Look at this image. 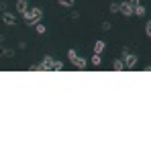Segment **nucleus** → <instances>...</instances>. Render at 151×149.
<instances>
[{
  "label": "nucleus",
  "mask_w": 151,
  "mask_h": 149,
  "mask_svg": "<svg viewBox=\"0 0 151 149\" xmlns=\"http://www.w3.org/2000/svg\"><path fill=\"white\" fill-rule=\"evenodd\" d=\"M53 61H55V59H53L51 55H47L41 63H37V72H53Z\"/></svg>",
  "instance_id": "2"
},
{
  "label": "nucleus",
  "mask_w": 151,
  "mask_h": 149,
  "mask_svg": "<svg viewBox=\"0 0 151 149\" xmlns=\"http://www.w3.org/2000/svg\"><path fill=\"white\" fill-rule=\"evenodd\" d=\"M110 12H114V14L121 12V4H119V2H112V4H110Z\"/></svg>",
  "instance_id": "14"
},
{
  "label": "nucleus",
  "mask_w": 151,
  "mask_h": 149,
  "mask_svg": "<svg viewBox=\"0 0 151 149\" xmlns=\"http://www.w3.org/2000/svg\"><path fill=\"white\" fill-rule=\"evenodd\" d=\"M145 35H147V37H151V19L145 23Z\"/></svg>",
  "instance_id": "17"
},
{
  "label": "nucleus",
  "mask_w": 151,
  "mask_h": 149,
  "mask_svg": "<svg viewBox=\"0 0 151 149\" xmlns=\"http://www.w3.org/2000/svg\"><path fill=\"white\" fill-rule=\"evenodd\" d=\"M145 72H151V66H147V68H145Z\"/></svg>",
  "instance_id": "21"
},
{
  "label": "nucleus",
  "mask_w": 151,
  "mask_h": 149,
  "mask_svg": "<svg viewBox=\"0 0 151 149\" xmlns=\"http://www.w3.org/2000/svg\"><path fill=\"white\" fill-rule=\"evenodd\" d=\"M104 47H106V43H104L102 39H98V41L94 43V53H98V55H100L102 51H104Z\"/></svg>",
  "instance_id": "9"
},
{
  "label": "nucleus",
  "mask_w": 151,
  "mask_h": 149,
  "mask_svg": "<svg viewBox=\"0 0 151 149\" xmlns=\"http://www.w3.org/2000/svg\"><path fill=\"white\" fill-rule=\"evenodd\" d=\"M129 2H131V6H133V8H135V6H139V4H141V0H129Z\"/></svg>",
  "instance_id": "19"
},
{
  "label": "nucleus",
  "mask_w": 151,
  "mask_h": 149,
  "mask_svg": "<svg viewBox=\"0 0 151 149\" xmlns=\"http://www.w3.org/2000/svg\"><path fill=\"white\" fill-rule=\"evenodd\" d=\"M2 21H4V25H8V27H12V25H17V17L14 14H10V12H2Z\"/></svg>",
  "instance_id": "4"
},
{
  "label": "nucleus",
  "mask_w": 151,
  "mask_h": 149,
  "mask_svg": "<svg viewBox=\"0 0 151 149\" xmlns=\"http://www.w3.org/2000/svg\"><path fill=\"white\" fill-rule=\"evenodd\" d=\"M35 31H37L39 35H45V33H47V27L43 25V23H37V25H35Z\"/></svg>",
  "instance_id": "12"
},
{
  "label": "nucleus",
  "mask_w": 151,
  "mask_h": 149,
  "mask_svg": "<svg viewBox=\"0 0 151 149\" xmlns=\"http://www.w3.org/2000/svg\"><path fill=\"white\" fill-rule=\"evenodd\" d=\"M27 10H29V2H27V0H17V12L25 14Z\"/></svg>",
  "instance_id": "7"
},
{
  "label": "nucleus",
  "mask_w": 151,
  "mask_h": 149,
  "mask_svg": "<svg viewBox=\"0 0 151 149\" xmlns=\"http://www.w3.org/2000/svg\"><path fill=\"white\" fill-rule=\"evenodd\" d=\"M57 4L65 6V8H72V6H76V0H57Z\"/></svg>",
  "instance_id": "10"
},
{
  "label": "nucleus",
  "mask_w": 151,
  "mask_h": 149,
  "mask_svg": "<svg viewBox=\"0 0 151 149\" xmlns=\"http://www.w3.org/2000/svg\"><path fill=\"white\" fill-rule=\"evenodd\" d=\"M112 70L114 72H125V61L123 59H114L112 61Z\"/></svg>",
  "instance_id": "8"
},
{
  "label": "nucleus",
  "mask_w": 151,
  "mask_h": 149,
  "mask_svg": "<svg viewBox=\"0 0 151 149\" xmlns=\"http://www.w3.org/2000/svg\"><path fill=\"white\" fill-rule=\"evenodd\" d=\"M72 63H74V66H76V68H78V70H86V68H88V61H86L84 57H80V55L76 57V59H74V61H72Z\"/></svg>",
  "instance_id": "6"
},
{
  "label": "nucleus",
  "mask_w": 151,
  "mask_h": 149,
  "mask_svg": "<svg viewBox=\"0 0 151 149\" xmlns=\"http://www.w3.org/2000/svg\"><path fill=\"white\" fill-rule=\"evenodd\" d=\"M121 14H125V17H131V14H133L131 2H121Z\"/></svg>",
  "instance_id": "5"
},
{
  "label": "nucleus",
  "mask_w": 151,
  "mask_h": 149,
  "mask_svg": "<svg viewBox=\"0 0 151 149\" xmlns=\"http://www.w3.org/2000/svg\"><path fill=\"white\" fill-rule=\"evenodd\" d=\"M63 70V61H53V72H61Z\"/></svg>",
  "instance_id": "15"
},
{
  "label": "nucleus",
  "mask_w": 151,
  "mask_h": 149,
  "mask_svg": "<svg viewBox=\"0 0 151 149\" xmlns=\"http://www.w3.org/2000/svg\"><path fill=\"white\" fill-rule=\"evenodd\" d=\"M23 19H25L27 27H35L37 23H41V19H43V8H39V6L29 8L25 14H23Z\"/></svg>",
  "instance_id": "1"
},
{
  "label": "nucleus",
  "mask_w": 151,
  "mask_h": 149,
  "mask_svg": "<svg viewBox=\"0 0 151 149\" xmlns=\"http://www.w3.org/2000/svg\"><path fill=\"white\" fill-rule=\"evenodd\" d=\"M133 14H137V17H143V14H145V6H143V4L135 6V8H133Z\"/></svg>",
  "instance_id": "11"
},
{
  "label": "nucleus",
  "mask_w": 151,
  "mask_h": 149,
  "mask_svg": "<svg viewBox=\"0 0 151 149\" xmlns=\"http://www.w3.org/2000/svg\"><path fill=\"white\" fill-rule=\"evenodd\" d=\"M137 59H139V57H137L135 53H125V55H123V61H125L127 70H133V68L137 66Z\"/></svg>",
  "instance_id": "3"
},
{
  "label": "nucleus",
  "mask_w": 151,
  "mask_h": 149,
  "mask_svg": "<svg viewBox=\"0 0 151 149\" xmlns=\"http://www.w3.org/2000/svg\"><path fill=\"white\" fill-rule=\"evenodd\" d=\"M100 63H102L100 55H98V53H94V55H92V66H100Z\"/></svg>",
  "instance_id": "16"
},
{
  "label": "nucleus",
  "mask_w": 151,
  "mask_h": 149,
  "mask_svg": "<svg viewBox=\"0 0 151 149\" xmlns=\"http://www.w3.org/2000/svg\"><path fill=\"white\" fill-rule=\"evenodd\" d=\"M4 39H6V37H4V35H0V45L4 43Z\"/></svg>",
  "instance_id": "20"
},
{
  "label": "nucleus",
  "mask_w": 151,
  "mask_h": 149,
  "mask_svg": "<svg viewBox=\"0 0 151 149\" xmlns=\"http://www.w3.org/2000/svg\"><path fill=\"white\" fill-rule=\"evenodd\" d=\"M110 29H112V25H110L108 21H104V23H102V31H110Z\"/></svg>",
  "instance_id": "18"
},
{
  "label": "nucleus",
  "mask_w": 151,
  "mask_h": 149,
  "mask_svg": "<svg viewBox=\"0 0 151 149\" xmlns=\"http://www.w3.org/2000/svg\"><path fill=\"white\" fill-rule=\"evenodd\" d=\"M0 53H2V57H12V55H14V49H8V47H2V49H0Z\"/></svg>",
  "instance_id": "13"
}]
</instances>
